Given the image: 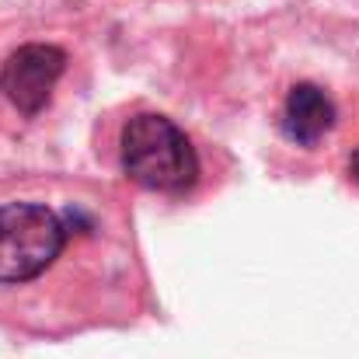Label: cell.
<instances>
[{
	"label": "cell",
	"instance_id": "cell-4",
	"mask_svg": "<svg viewBox=\"0 0 359 359\" xmlns=\"http://www.w3.org/2000/svg\"><path fill=\"white\" fill-rule=\"evenodd\" d=\"M332 126H335V105L318 84H293L290 88L286 109H283V133L293 143L314 147L325 133H332Z\"/></svg>",
	"mask_w": 359,
	"mask_h": 359
},
{
	"label": "cell",
	"instance_id": "cell-5",
	"mask_svg": "<svg viewBox=\"0 0 359 359\" xmlns=\"http://www.w3.org/2000/svg\"><path fill=\"white\" fill-rule=\"evenodd\" d=\"M349 171H353V178L359 182V150L353 154V157H349Z\"/></svg>",
	"mask_w": 359,
	"mask_h": 359
},
{
	"label": "cell",
	"instance_id": "cell-2",
	"mask_svg": "<svg viewBox=\"0 0 359 359\" xmlns=\"http://www.w3.org/2000/svg\"><path fill=\"white\" fill-rule=\"evenodd\" d=\"M119 157L126 178L150 192L182 196L199 178V154L192 140L161 112H140L126 122Z\"/></svg>",
	"mask_w": 359,
	"mask_h": 359
},
{
	"label": "cell",
	"instance_id": "cell-3",
	"mask_svg": "<svg viewBox=\"0 0 359 359\" xmlns=\"http://www.w3.org/2000/svg\"><path fill=\"white\" fill-rule=\"evenodd\" d=\"M63 70H67V53L63 49L46 46V42H28V46L14 49L4 60L0 91L18 112L39 116L49 105L53 88L63 77Z\"/></svg>",
	"mask_w": 359,
	"mask_h": 359
},
{
	"label": "cell",
	"instance_id": "cell-1",
	"mask_svg": "<svg viewBox=\"0 0 359 359\" xmlns=\"http://www.w3.org/2000/svg\"><path fill=\"white\" fill-rule=\"evenodd\" d=\"M102 224L84 203L49 206L42 199L0 203V290L42 283L74 244L98 241Z\"/></svg>",
	"mask_w": 359,
	"mask_h": 359
}]
</instances>
